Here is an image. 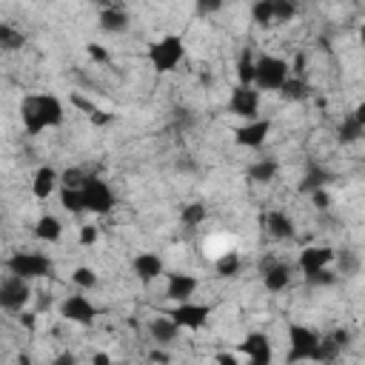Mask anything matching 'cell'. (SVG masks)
<instances>
[{"mask_svg":"<svg viewBox=\"0 0 365 365\" xmlns=\"http://www.w3.org/2000/svg\"><path fill=\"white\" fill-rule=\"evenodd\" d=\"M20 120L29 137L43 134L46 128H57L66 120V108L57 94H29L20 103Z\"/></svg>","mask_w":365,"mask_h":365,"instance_id":"cell-1","label":"cell"},{"mask_svg":"<svg viewBox=\"0 0 365 365\" xmlns=\"http://www.w3.org/2000/svg\"><path fill=\"white\" fill-rule=\"evenodd\" d=\"M145 57H148V63L157 74H171L185 57V43H182L180 34H165V37H160L148 46Z\"/></svg>","mask_w":365,"mask_h":365,"instance_id":"cell-2","label":"cell"},{"mask_svg":"<svg viewBox=\"0 0 365 365\" xmlns=\"http://www.w3.org/2000/svg\"><path fill=\"white\" fill-rule=\"evenodd\" d=\"M6 271L26 277V279H43V277L54 274V259L40 254V251H14L6 259Z\"/></svg>","mask_w":365,"mask_h":365,"instance_id":"cell-3","label":"cell"},{"mask_svg":"<svg viewBox=\"0 0 365 365\" xmlns=\"http://www.w3.org/2000/svg\"><path fill=\"white\" fill-rule=\"evenodd\" d=\"M291 77V66L277 54H259L257 57V77L254 86L259 91H279L285 80Z\"/></svg>","mask_w":365,"mask_h":365,"instance_id":"cell-4","label":"cell"},{"mask_svg":"<svg viewBox=\"0 0 365 365\" xmlns=\"http://www.w3.org/2000/svg\"><path fill=\"white\" fill-rule=\"evenodd\" d=\"M31 279L26 277H17V274H9L3 282H0V308L9 311V314H20L29 299H31Z\"/></svg>","mask_w":365,"mask_h":365,"instance_id":"cell-5","label":"cell"},{"mask_svg":"<svg viewBox=\"0 0 365 365\" xmlns=\"http://www.w3.org/2000/svg\"><path fill=\"white\" fill-rule=\"evenodd\" d=\"M319 345V334L308 325L291 322L288 325V362H299V359H314V351Z\"/></svg>","mask_w":365,"mask_h":365,"instance_id":"cell-6","label":"cell"},{"mask_svg":"<svg viewBox=\"0 0 365 365\" xmlns=\"http://www.w3.org/2000/svg\"><path fill=\"white\" fill-rule=\"evenodd\" d=\"M83 202H86V211H91V214H108L117 200H114V191L108 188V182L91 174L83 182Z\"/></svg>","mask_w":365,"mask_h":365,"instance_id":"cell-7","label":"cell"},{"mask_svg":"<svg viewBox=\"0 0 365 365\" xmlns=\"http://www.w3.org/2000/svg\"><path fill=\"white\" fill-rule=\"evenodd\" d=\"M57 311H60L63 319H68V322H74V325H91V322L100 317V308H97L88 297H83V294H68V297H63Z\"/></svg>","mask_w":365,"mask_h":365,"instance_id":"cell-8","label":"cell"},{"mask_svg":"<svg viewBox=\"0 0 365 365\" xmlns=\"http://www.w3.org/2000/svg\"><path fill=\"white\" fill-rule=\"evenodd\" d=\"M259 277H262L265 291L279 294V291H285L288 282H291V265L282 262V259H277L274 254H265V257L259 259Z\"/></svg>","mask_w":365,"mask_h":365,"instance_id":"cell-9","label":"cell"},{"mask_svg":"<svg viewBox=\"0 0 365 365\" xmlns=\"http://www.w3.org/2000/svg\"><path fill=\"white\" fill-rule=\"evenodd\" d=\"M271 120L268 117H254V120H245L240 128H234V143L240 148H262L268 134H271Z\"/></svg>","mask_w":365,"mask_h":365,"instance_id":"cell-10","label":"cell"},{"mask_svg":"<svg viewBox=\"0 0 365 365\" xmlns=\"http://www.w3.org/2000/svg\"><path fill=\"white\" fill-rule=\"evenodd\" d=\"M171 317L177 319L180 328H185V331H200V328H205L208 319H211V305L191 302V299H185V302H174Z\"/></svg>","mask_w":365,"mask_h":365,"instance_id":"cell-11","label":"cell"},{"mask_svg":"<svg viewBox=\"0 0 365 365\" xmlns=\"http://www.w3.org/2000/svg\"><path fill=\"white\" fill-rule=\"evenodd\" d=\"M259 88L257 86H242V83H237V88L231 91V100H228V108H231V114H237V117H242V120H254V117H259Z\"/></svg>","mask_w":365,"mask_h":365,"instance_id":"cell-12","label":"cell"},{"mask_svg":"<svg viewBox=\"0 0 365 365\" xmlns=\"http://www.w3.org/2000/svg\"><path fill=\"white\" fill-rule=\"evenodd\" d=\"M237 348H240V354H242L251 365H268L271 356H274L271 339H268V334H262V331H251V334H245L242 342H240Z\"/></svg>","mask_w":365,"mask_h":365,"instance_id":"cell-13","label":"cell"},{"mask_svg":"<svg viewBox=\"0 0 365 365\" xmlns=\"http://www.w3.org/2000/svg\"><path fill=\"white\" fill-rule=\"evenodd\" d=\"M334 259H336V251H334L331 245H305V248L299 251V257H297V268H299L302 277H305V274H311V271L328 268Z\"/></svg>","mask_w":365,"mask_h":365,"instance_id":"cell-14","label":"cell"},{"mask_svg":"<svg viewBox=\"0 0 365 365\" xmlns=\"http://www.w3.org/2000/svg\"><path fill=\"white\" fill-rule=\"evenodd\" d=\"M200 288V279L194 274H185V271H171L165 274V297L171 302H185L197 294Z\"/></svg>","mask_w":365,"mask_h":365,"instance_id":"cell-15","label":"cell"},{"mask_svg":"<svg viewBox=\"0 0 365 365\" xmlns=\"http://www.w3.org/2000/svg\"><path fill=\"white\" fill-rule=\"evenodd\" d=\"M131 271L137 274L140 282L148 285V282H154V279H160L165 274V259L160 254H154V251H143V254H137L131 259Z\"/></svg>","mask_w":365,"mask_h":365,"instance_id":"cell-16","label":"cell"},{"mask_svg":"<svg viewBox=\"0 0 365 365\" xmlns=\"http://www.w3.org/2000/svg\"><path fill=\"white\" fill-rule=\"evenodd\" d=\"M180 325H177V319L171 317V314H160V317H151L148 319V336L157 342V345H168V342H174L177 336H180Z\"/></svg>","mask_w":365,"mask_h":365,"instance_id":"cell-17","label":"cell"},{"mask_svg":"<svg viewBox=\"0 0 365 365\" xmlns=\"http://www.w3.org/2000/svg\"><path fill=\"white\" fill-rule=\"evenodd\" d=\"M57 182H60L57 168H51V165H40V168L34 171V177H31V194H34V200H48V197L54 194Z\"/></svg>","mask_w":365,"mask_h":365,"instance_id":"cell-18","label":"cell"},{"mask_svg":"<svg viewBox=\"0 0 365 365\" xmlns=\"http://www.w3.org/2000/svg\"><path fill=\"white\" fill-rule=\"evenodd\" d=\"M265 231H268V237H274V240H291V237L297 234L294 220H291L285 211H279V208H271V211L265 214Z\"/></svg>","mask_w":365,"mask_h":365,"instance_id":"cell-19","label":"cell"},{"mask_svg":"<svg viewBox=\"0 0 365 365\" xmlns=\"http://www.w3.org/2000/svg\"><path fill=\"white\" fill-rule=\"evenodd\" d=\"M328 182H334V174L319 163H308V168H305V174L299 180V191L302 194H314L317 188H325Z\"/></svg>","mask_w":365,"mask_h":365,"instance_id":"cell-20","label":"cell"},{"mask_svg":"<svg viewBox=\"0 0 365 365\" xmlns=\"http://www.w3.org/2000/svg\"><path fill=\"white\" fill-rule=\"evenodd\" d=\"M97 20H100V29H103L106 34H123V31H128V26H131L128 11H123V9H117V6L103 9Z\"/></svg>","mask_w":365,"mask_h":365,"instance_id":"cell-21","label":"cell"},{"mask_svg":"<svg viewBox=\"0 0 365 365\" xmlns=\"http://www.w3.org/2000/svg\"><path fill=\"white\" fill-rule=\"evenodd\" d=\"M245 174H248L251 182L265 185V182H274V177L279 174V163H277L274 157H262V160H254Z\"/></svg>","mask_w":365,"mask_h":365,"instance_id":"cell-22","label":"cell"},{"mask_svg":"<svg viewBox=\"0 0 365 365\" xmlns=\"http://www.w3.org/2000/svg\"><path fill=\"white\" fill-rule=\"evenodd\" d=\"M34 237L40 242H57L63 237V222L54 217V214H43L37 222H34Z\"/></svg>","mask_w":365,"mask_h":365,"instance_id":"cell-23","label":"cell"},{"mask_svg":"<svg viewBox=\"0 0 365 365\" xmlns=\"http://www.w3.org/2000/svg\"><path fill=\"white\" fill-rule=\"evenodd\" d=\"M336 140H339L342 145L359 143V140H365V125H362L354 114H348V117H342V123L336 125Z\"/></svg>","mask_w":365,"mask_h":365,"instance_id":"cell-24","label":"cell"},{"mask_svg":"<svg viewBox=\"0 0 365 365\" xmlns=\"http://www.w3.org/2000/svg\"><path fill=\"white\" fill-rule=\"evenodd\" d=\"M342 351H345V345L334 336V331H331V334H322V336H319V345H317V351H314V362H334Z\"/></svg>","mask_w":365,"mask_h":365,"instance_id":"cell-25","label":"cell"},{"mask_svg":"<svg viewBox=\"0 0 365 365\" xmlns=\"http://www.w3.org/2000/svg\"><path fill=\"white\" fill-rule=\"evenodd\" d=\"M254 77H257V57L251 54V46H245L237 57V83L254 86Z\"/></svg>","mask_w":365,"mask_h":365,"instance_id":"cell-26","label":"cell"},{"mask_svg":"<svg viewBox=\"0 0 365 365\" xmlns=\"http://www.w3.org/2000/svg\"><path fill=\"white\" fill-rule=\"evenodd\" d=\"M279 94H282V100H291V103L297 100L299 103V100H308L311 97V86H308V80L302 74H294V77L285 80V86L279 88Z\"/></svg>","mask_w":365,"mask_h":365,"instance_id":"cell-27","label":"cell"},{"mask_svg":"<svg viewBox=\"0 0 365 365\" xmlns=\"http://www.w3.org/2000/svg\"><path fill=\"white\" fill-rule=\"evenodd\" d=\"M205 220H208V205L200 202V200L185 202L182 211H180V222H182L185 228H197V225H202Z\"/></svg>","mask_w":365,"mask_h":365,"instance_id":"cell-28","label":"cell"},{"mask_svg":"<svg viewBox=\"0 0 365 365\" xmlns=\"http://www.w3.org/2000/svg\"><path fill=\"white\" fill-rule=\"evenodd\" d=\"M26 46V34L14 29L11 23H0V48L3 51H20Z\"/></svg>","mask_w":365,"mask_h":365,"instance_id":"cell-29","label":"cell"},{"mask_svg":"<svg viewBox=\"0 0 365 365\" xmlns=\"http://www.w3.org/2000/svg\"><path fill=\"white\" fill-rule=\"evenodd\" d=\"M71 103H74L77 108H83L94 125H108V123L114 120V114H108V111H100V108H97L91 100H86V97H80V94H74V97H71Z\"/></svg>","mask_w":365,"mask_h":365,"instance_id":"cell-30","label":"cell"},{"mask_svg":"<svg viewBox=\"0 0 365 365\" xmlns=\"http://www.w3.org/2000/svg\"><path fill=\"white\" fill-rule=\"evenodd\" d=\"M60 205L68 211V214H83L86 211V202H83V188H66L60 191Z\"/></svg>","mask_w":365,"mask_h":365,"instance_id":"cell-31","label":"cell"},{"mask_svg":"<svg viewBox=\"0 0 365 365\" xmlns=\"http://www.w3.org/2000/svg\"><path fill=\"white\" fill-rule=\"evenodd\" d=\"M334 262H336V271H339L342 277H354V274L359 271V257H356V251H351V248H339Z\"/></svg>","mask_w":365,"mask_h":365,"instance_id":"cell-32","label":"cell"},{"mask_svg":"<svg viewBox=\"0 0 365 365\" xmlns=\"http://www.w3.org/2000/svg\"><path fill=\"white\" fill-rule=\"evenodd\" d=\"M240 268H242V259H240L237 251H225V254L214 262V271H217L220 277H237Z\"/></svg>","mask_w":365,"mask_h":365,"instance_id":"cell-33","label":"cell"},{"mask_svg":"<svg viewBox=\"0 0 365 365\" xmlns=\"http://www.w3.org/2000/svg\"><path fill=\"white\" fill-rule=\"evenodd\" d=\"M251 20L257 26H274L277 17H274V0H257L251 6Z\"/></svg>","mask_w":365,"mask_h":365,"instance_id":"cell-34","label":"cell"},{"mask_svg":"<svg viewBox=\"0 0 365 365\" xmlns=\"http://www.w3.org/2000/svg\"><path fill=\"white\" fill-rule=\"evenodd\" d=\"M336 279H339V271H331V265L305 274V282H308L311 288H331V285H336Z\"/></svg>","mask_w":365,"mask_h":365,"instance_id":"cell-35","label":"cell"},{"mask_svg":"<svg viewBox=\"0 0 365 365\" xmlns=\"http://www.w3.org/2000/svg\"><path fill=\"white\" fill-rule=\"evenodd\" d=\"M71 282L77 285V288H83V291H91V288H97V274H94V268H88V265H77L74 271H71Z\"/></svg>","mask_w":365,"mask_h":365,"instance_id":"cell-36","label":"cell"},{"mask_svg":"<svg viewBox=\"0 0 365 365\" xmlns=\"http://www.w3.org/2000/svg\"><path fill=\"white\" fill-rule=\"evenodd\" d=\"M299 14V3L297 0H274V17L277 23H288Z\"/></svg>","mask_w":365,"mask_h":365,"instance_id":"cell-37","label":"cell"},{"mask_svg":"<svg viewBox=\"0 0 365 365\" xmlns=\"http://www.w3.org/2000/svg\"><path fill=\"white\" fill-rule=\"evenodd\" d=\"M91 174L86 171V168H77V165H71V168H66L63 174H60V182L66 185V188H83V182L88 180Z\"/></svg>","mask_w":365,"mask_h":365,"instance_id":"cell-38","label":"cell"},{"mask_svg":"<svg viewBox=\"0 0 365 365\" xmlns=\"http://www.w3.org/2000/svg\"><path fill=\"white\" fill-rule=\"evenodd\" d=\"M100 240V228L97 225H80V245H94Z\"/></svg>","mask_w":365,"mask_h":365,"instance_id":"cell-39","label":"cell"},{"mask_svg":"<svg viewBox=\"0 0 365 365\" xmlns=\"http://www.w3.org/2000/svg\"><path fill=\"white\" fill-rule=\"evenodd\" d=\"M86 51H88V57H91L94 63H108V51H106L100 43H88Z\"/></svg>","mask_w":365,"mask_h":365,"instance_id":"cell-40","label":"cell"},{"mask_svg":"<svg viewBox=\"0 0 365 365\" xmlns=\"http://www.w3.org/2000/svg\"><path fill=\"white\" fill-rule=\"evenodd\" d=\"M220 9H222V0H202V3H197V14H214Z\"/></svg>","mask_w":365,"mask_h":365,"instance_id":"cell-41","label":"cell"},{"mask_svg":"<svg viewBox=\"0 0 365 365\" xmlns=\"http://www.w3.org/2000/svg\"><path fill=\"white\" fill-rule=\"evenodd\" d=\"M311 200H314V205H317V208H328V205H331V197H328V191H325V188H317V191L311 194Z\"/></svg>","mask_w":365,"mask_h":365,"instance_id":"cell-42","label":"cell"},{"mask_svg":"<svg viewBox=\"0 0 365 365\" xmlns=\"http://www.w3.org/2000/svg\"><path fill=\"white\" fill-rule=\"evenodd\" d=\"M17 319H20V325H26V328L31 331V328H34V319H37V317H34V314H29V311H20V314H17Z\"/></svg>","mask_w":365,"mask_h":365,"instance_id":"cell-43","label":"cell"},{"mask_svg":"<svg viewBox=\"0 0 365 365\" xmlns=\"http://www.w3.org/2000/svg\"><path fill=\"white\" fill-rule=\"evenodd\" d=\"M148 359H151V362H168V359H171V356H168V354H165V351H160V348H154V351H151V354H148Z\"/></svg>","mask_w":365,"mask_h":365,"instance_id":"cell-44","label":"cell"},{"mask_svg":"<svg viewBox=\"0 0 365 365\" xmlns=\"http://www.w3.org/2000/svg\"><path fill=\"white\" fill-rule=\"evenodd\" d=\"M351 114H354V117H356V120H359V123L365 125V100H362V103H359V106H356V108H354Z\"/></svg>","mask_w":365,"mask_h":365,"instance_id":"cell-45","label":"cell"},{"mask_svg":"<svg viewBox=\"0 0 365 365\" xmlns=\"http://www.w3.org/2000/svg\"><path fill=\"white\" fill-rule=\"evenodd\" d=\"M91 362H97V365H108V362H111V356H108V354H94V356H91Z\"/></svg>","mask_w":365,"mask_h":365,"instance_id":"cell-46","label":"cell"},{"mask_svg":"<svg viewBox=\"0 0 365 365\" xmlns=\"http://www.w3.org/2000/svg\"><path fill=\"white\" fill-rule=\"evenodd\" d=\"M214 359H217V362H225V365H234V362H237V356H231V354H217Z\"/></svg>","mask_w":365,"mask_h":365,"instance_id":"cell-47","label":"cell"},{"mask_svg":"<svg viewBox=\"0 0 365 365\" xmlns=\"http://www.w3.org/2000/svg\"><path fill=\"white\" fill-rule=\"evenodd\" d=\"M54 362H57V365H63V362H74V356H71V354H63V356H57Z\"/></svg>","mask_w":365,"mask_h":365,"instance_id":"cell-48","label":"cell"},{"mask_svg":"<svg viewBox=\"0 0 365 365\" xmlns=\"http://www.w3.org/2000/svg\"><path fill=\"white\" fill-rule=\"evenodd\" d=\"M362 46H365V29H362Z\"/></svg>","mask_w":365,"mask_h":365,"instance_id":"cell-49","label":"cell"},{"mask_svg":"<svg viewBox=\"0 0 365 365\" xmlns=\"http://www.w3.org/2000/svg\"><path fill=\"white\" fill-rule=\"evenodd\" d=\"M197 3H202V0H197Z\"/></svg>","mask_w":365,"mask_h":365,"instance_id":"cell-50","label":"cell"}]
</instances>
